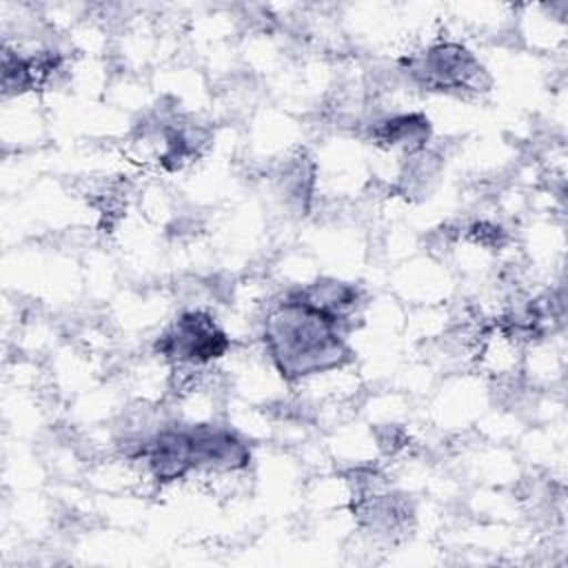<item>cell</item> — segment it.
<instances>
[{"instance_id": "cell-2", "label": "cell", "mask_w": 568, "mask_h": 568, "mask_svg": "<svg viewBox=\"0 0 568 568\" xmlns=\"http://www.w3.org/2000/svg\"><path fill=\"white\" fill-rule=\"evenodd\" d=\"M415 84L430 91H481L486 71L479 60L457 42H435L404 60Z\"/></svg>"}, {"instance_id": "cell-7", "label": "cell", "mask_w": 568, "mask_h": 568, "mask_svg": "<svg viewBox=\"0 0 568 568\" xmlns=\"http://www.w3.org/2000/svg\"><path fill=\"white\" fill-rule=\"evenodd\" d=\"M371 140L386 151H402L410 158L426 151L430 122L424 113H395L373 124Z\"/></svg>"}, {"instance_id": "cell-6", "label": "cell", "mask_w": 568, "mask_h": 568, "mask_svg": "<svg viewBox=\"0 0 568 568\" xmlns=\"http://www.w3.org/2000/svg\"><path fill=\"white\" fill-rule=\"evenodd\" d=\"M288 295L328 315L344 333L351 326L355 311L359 306V291L353 284L337 280H317L313 284L291 291Z\"/></svg>"}, {"instance_id": "cell-4", "label": "cell", "mask_w": 568, "mask_h": 568, "mask_svg": "<svg viewBox=\"0 0 568 568\" xmlns=\"http://www.w3.org/2000/svg\"><path fill=\"white\" fill-rule=\"evenodd\" d=\"M189 437L193 470L237 473L251 464V446L229 426L193 424Z\"/></svg>"}, {"instance_id": "cell-1", "label": "cell", "mask_w": 568, "mask_h": 568, "mask_svg": "<svg viewBox=\"0 0 568 568\" xmlns=\"http://www.w3.org/2000/svg\"><path fill=\"white\" fill-rule=\"evenodd\" d=\"M262 339L271 364L291 384L339 371L353 359L344 331L328 315L293 295L268 311Z\"/></svg>"}, {"instance_id": "cell-5", "label": "cell", "mask_w": 568, "mask_h": 568, "mask_svg": "<svg viewBox=\"0 0 568 568\" xmlns=\"http://www.w3.org/2000/svg\"><path fill=\"white\" fill-rule=\"evenodd\" d=\"M146 464L149 475L158 484H171L193 470L189 426H164L142 437L135 455Z\"/></svg>"}, {"instance_id": "cell-3", "label": "cell", "mask_w": 568, "mask_h": 568, "mask_svg": "<svg viewBox=\"0 0 568 568\" xmlns=\"http://www.w3.org/2000/svg\"><path fill=\"white\" fill-rule=\"evenodd\" d=\"M231 342L215 320L204 311H184L173 324L155 339V355L173 366L202 368L220 359Z\"/></svg>"}]
</instances>
